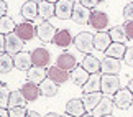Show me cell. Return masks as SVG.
<instances>
[{"label":"cell","instance_id":"1","mask_svg":"<svg viewBox=\"0 0 133 117\" xmlns=\"http://www.w3.org/2000/svg\"><path fill=\"white\" fill-rule=\"evenodd\" d=\"M74 46L84 54H90L94 51V33L89 32H81L77 36L74 38Z\"/></svg>","mask_w":133,"mask_h":117},{"label":"cell","instance_id":"2","mask_svg":"<svg viewBox=\"0 0 133 117\" xmlns=\"http://www.w3.org/2000/svg\"><path fill=\"white\" fill-rule=\"evenodd\" d=\"M122 88L120 79L117 74H102L100 79V91L104 96H114L117 91Z\"/></svg>","mask_w":133,"mask_h":117},{"label":"cell","instance_id":"3","mask_svg":"<svg viewBox=\"0 0 133 117\" xmlns=\"http://www.w3.org/2000/svg\"><path fill=\"white\" fill-rule=\"evenodd\" d=\"M23 40L18 36L17 33H8L5 35V53L12 54V56H15V54H18L20 51H23Z\"/></svg>","mask_w":133,"mask_h":117},{"label":"cell","instance_id":"4","mask_svg":"<svg viewBox=\"0 0 133 117\" xmlns=\"http://www.w3.org/2000/svg\"><path fill=\"white\" fill-rule=\"evenodd\" d=\"M114 104L118 109H122V110L131 107V104H133V94L128 91V88H120L114 94Z\"/></svg>","mask_w":133,"mask_h":117},{"label":"cell","instance_id":"5","mask_svg":"<svg viewBox=\"0 0 133 117\" xmlns=\"http://www.w3.org/2000/svg\"><path fill=\"white\" fill-rule=\"evenodd\" d=\"M56 32H58V30H56L49 22H46V20H43L41 23H38V25H36V36L41 40L43 43H49V41H53Z\"/></svg>","mask_w":133,"mask_h":117},{"label":"cell","instance_id":"6","mask_svg":"<svg viewBox=\"0 0 133 117\" xmlns=\"http://www.w3.org/2000/svg\"><path fill=\"white\" fill-rule=\"evenodd\" d=\"M90 8L87 7H84L81 2H74V8H72V22L74 23H77V25H85V23H89V20H90Z\"/></svg>","mask_w":133,"mask_h":117},{"label":"cell","instance_id":"7","mask_svg":"<svg viewBox=\"0 0 133 117\" xmlns=\"http://www.w3.org/2000/svg\"><path fill=\"white\" fill-rule=\"evenodd\" d=\"M89 25L92 28H95L97 32H105V28L109 27V15L105 12H100V10H94L90 13Z\"/></svg>","mask_w":133,"mask_h":117},{"label":"cell","instance_id":"8","mask_svg":"<svg viewBox=\"0 0 133 117\" xmlns=\"http://www.w3.org/2000/svg\"><path fill=\"white\" fill-rule=\"evenodd\" d=\"M114 96H104L102 101L95 106V109L92 110V115L94 117H102V115H107V114H112L114 110Z\"/></svg>","mask_w":133,"mask_h":117},{"label":"cell","instance_id":"9","mask_svg":"<svg viewBox=\"0 0 133 117\" xmlns=\"http://www.w3.org/2000/svg\"><path fill=\"white\" fill-rule=\"evenodd\" d=\"M56 8V17L61 20H69L72 17V8H74V2L72 0H58L54 3Z\"/></svg>","mask_w":133,"mask_h":117},{"label":"cell","instance_id":"10","mask_svg":"<svg viewBox=\"0 0 133 117\" xmlns=\"http://www.w3.org/2000/svg\"><path fill=\"white\" fill-rule=\"evenodd\" d=\"M31 61H33V66L46 68L51 63V53L46 48H36L31 51Z\"/></svg>","mask_w":133,"mask_h":117},{"label":"cell","instance_id":"11","mask_svg":"<svg viewBox=\"0 0 133 117\" xmlns=\"http://www.w3.org/2000/svg\"><path fill=\"white\" fill-rule=\"evenodd\" d=\"M15 33H17L23 41H30V40H33L36 36V27L33 25V22H23V23L17 25Z\"/></svg>","mask_w":133,"mask_h":117},{"label":"cell","instance_id":"12","mask_svg":"<svg viewBox=\"0 0 133 117\" xmlns=\"http://www.w3.org/2000/svg\"><path fill=\"white\" fill-rule=\"evenodd\" d=\"M120 68H122L120 59L107 56L100 61V73H104V74H118Z\"/></svg>","mask_w":133,"mask_h":117},{"label":"cell","instance_id":"13","mask_svg":"<svg viewBox=\"0 0 133 117\" xmlns=\"http://www.w3.org/2000/svg\"><path fill=\"white\" fill-rule=\"evenodd\" d=\"M46 78H48V69L39 68V66H31V68L28 69V73H26V79L30 83L38 84V86L41 84Z\"/></svg>","mask_w":133,"mask_h":117},{"label":"cell","instance_id":"14","mask_svg":"<svg viewBox=\"0 0 133 117\" xmlns=\"http://www.w3.org/2000/svg\"><path fill=\"white\" fill-rule=\"evenodd\" d=\"M48 78L54 81L56 84H64L69 79V71H66L59 66H49L48 68Z\"/></svg>","mask_w":133,"mask_h":117},{"label":"cell","instance_id":"15","mask_svg":"<svg viewBox=\"0 0 133 117\" xmlns=\"http://www.w3.org/2000/svg\"><path fill=\"white\" fill-rule=\"evenodd\" d=\"M22 17L26 20V22H33L36 20L39 15H38V2L35 0H28L22 5Z\"/></svg>","mask_w":133,"mask_h":117},{"label":"cell","instance_id":"16","mask_svg":"<svg viewBox=\"0 0 133 117\" xmlns=\"http://www.w3.org/2000/svg\"><path fill=\"white\" fill-rule=\"evenodd\" d=\"M72 41H74L72 33H71L69 30H66V28L58 30L56 35H54V40H53V43L56 45V46H59V48H68Z\"/></svg>","mask_w":133,"mask_h":117},{"label":"cell","instance_id":"17","mask_svg":"<svg viewBox=\"0 0 133 117\" xmlns=\"http://www.w3.org/2000/svg\"><path fill=\"white\" fill-rule=\"evenodd\" d=\"M13 64H15V68H17V69L28 71V69L33 66V61H31V53L20 51L18 54H15V56H13Z\"/></svg>","mask_w":133,"mask_h":117},{"label":"cell","instance_id":"18","mask_svg":"<svg viewBox=\"0 0 133 117\" xmlns=\"http://www.w3.org/2000/svg\"><path fill=\"white\" fill-rule=\"evenodd\" d=\"M112 40H110V35L109 32H97L94 33V50H97V51H104L110 46Z\"/></svg>","mask_w":133,"mask_h":117},{"label":"cell","instance_id":"19","mask_svg":"<svg viewBox=\"0 0 133 117\" xmlns=\"http://www.w3.org/2000/svg\"><path fill=\"white\" fill-rule=\"evenodd\" d=\"M102 97H104V94L100 93H87V94H84L82 96V104H84V107H85V112H92V110L95 109V106L102 101Z\"/></svg>","mask_w":133,"mask_h":117},{"label":"cell","instance_id":"20","mask_svg":"<svg viewBox=\"0 0 133 117\" xmlns=\"http://www.w3.org/2000/svg\"><path fill=\"white\" fill-rule=\"evenodd\" d=\"M56 66H59V68H63L66 71H72L74 68H77V59H76L74 54L71 53H63L58 56V61H56Z\"/></svg>","mask_w":133,"mask_h":117},{"label":"cell","instance_id":"21","mask_svg":"<svg viewBox=\"0 0 133 117\" xmlns=\"http://www.w3.org/2000/svg\"><path fill=\"white\" fill-rule=\"evenodd\" d=\"M100 79H102V74L100 73H94L89 76L87 83L82 86V93L87 94V93H99L100 91ZM102 93V91H100Z\"/></svg>","mask_w":133,"mask_h":117},{"label":"cell","instance_id":"22","mask_svg":"<svg viewBox=\"0 0 133 117\" xmlns=\"http://www.w3.org/2000/svg\"><path fill=\"white\" fill-rule=\"evenodd\" d=\"M20 91H22V94L25 96L26 101H36L39 96H41V93H39V86L30 83V81H26V83L20 88Z\"/></svg>","mask_w":133,"mask_h":117},{"label":"cell","instance_id":"23","mask_svg":"<svg viewBox=\"0 0 133 117\" xmlns=\"http://www.w3.org/2000/svg\"><path fill=\"white\" fill-rule=\"evenodd\" d=\"M89 73L87 71H85L82 66H77V68H74L72 71H71L69 73V78H71V81H72L74 84H77V86H81V88H82V86L87 83V79H89Z\"/></svg>","mask_w":133,"mask_h":117},{"label":"cell","instance_id":"24","mask_svg":"<svg viewBox=\"0 0 133 117\" xmlns=\"http://www.w3.org/2000/svg\"><path fill=\"white\" fill-rule=\"evenodd\" d=\"M66 112L74 115V117H81L82 114H85V107L82 104V99H69L66 104Z\"/></svg>","mask_w":133,"mask_h":117},{"label":"cell","instance_id":"25","mask_svg":"<svg viewBox=\"0 0 133 117\" xmlns=\"http://www.w3.org/2000/svg\"><path fill=\"white\" fill-rule=\"evenodd\" d=\"M81 66H82L89 74L100 73V59L95 58L94 54H85V58L82 59V64H81Z\"/></svg>","mask_w":133,"mask_h":117},{"label":"cell","instance_id":"26","mask_svg":"<svg viewBox=\"0 0 133 117\" xmlns=\"http://www.w3.org/2000/svg\"><path fill=\"white\" fill-rule=\"evenodd\" d=\"M59 91V84H56L54 81H51L49 78H46L41 84H39V93L44 97H53V96L58 94Z\"/></svg>","mask_w":133,"mask_h":117},{"label":"cell","instance_id":"27","mask_svg":"<svg viewBox=\"0 0 133 117\" xmlns=\"http://www.w3.org/2000/svg\"><path fill=\"white\" fill-rule=\"evenodd\" d=\"M125 51H127L125 43H110V46L105 50V54L115 59H122L125 56Z\"/></svg>","mask_w":133,"mask_h":117},{"label":"cell","instance_id":"28","mask_svg":"<svg viewBox=\"0 0 133 117\" xmlns=\"http://www.w3.org/2000/svg\"><path fill=\"white\" fill-rule=\"evenodd\" d=\"M38 15L44 20L51 18L53 15H56V8H54V3L51 2H46V0H41L38 2Z\"/></svg>","mask_w":133,"mask_h":117},{"label":"cell","instance_id":"29","mask_svg":"<svg viewBox=\"0 0 133 117\" xmlns=\"http://www.w3.org/2000/svg\"><path fill=\"white\" fill-rule=\"evenodd\" d=\"M28 101L25 99V96L22 94V91H12L10 93V99H8V109L12 107H25Z\"/></svg>","mask_w":133,"mask_h":117},{"label":"cell","instance_id":"30","mask_svg":"<svg viewBox=\"0 0 133 117\" xmlns=\"http://www.w3.org/2000/svg\"><path fill=\"white\" fill-rule=\"evenodd\" d=\"M109 35H110L112 43H125V40H128L127 35H125V28L122 27V25H117V27L110 28Z\"/></svg>","mask_w":133,"mask_h":117},{"label":"cell","instance_id":"31","mask_svg":"<svg viewBox=\"0 0 133 117\" xmlns=\"http://www.w3.org/2000/svg\"><path fill=\"white\" fill-rule=\"evenodd\" d=\"M15 68L13 64V56L8 53H2L0 54V74H7Z\"/></svg>","mask_w":133,"mask_h":117},{"label":"cell","instance_id":"32","mask_svg":"<svg viewBox=\"0 0 133 117\" xmlns=\"http://www.w3.org/2000/svg\"><path fill=\"white\" fill-rule=\"evenodd\" d=\"M15 30H17V23H15V20L12 17H2L0 18V33L3 35H8V33H13Z\"/></svg>","mask_w":133,"mask_h":117},{"label":"cell","instance_id":"33","mask_svg":"<svg viewBox=\"0 0 133 117\" xmlns=\"http://www.w3.org/2000/svg\"><path fill=\"white\" fill-rule=\"evenodd\" d=\"M10 93L7 84H0V107H8V99H10Z\"/></svg>","mask_w":133,"mask_h":117},{"label":"cell","instance_id":"34","mask_svg":"<svg viewBox=\"0 0 133 117\" xmlns=\"http://www.w3.org/2000/svg\"><path fill=\"white\" fill-rule=\"evenodd\" d=\"M26 112L28 110L25 107H12V109H8L10 117H26Z\"/></svg>","mask_w":133,"mask_h":117},{"label":"cell","instance_id":"35","mask_svg":"<svg viewBox=\"0 0 133 117\" xmlns=\"http://www.w3.org/2000/svg\"><path fill=\"white\" fill-rule=\"evenodd\" d=\"M123 17L127 22H133V2L127 3L125 8H123Z\"/></svg>","mask_w":133,"mask_h":117},{"label":"cell","instance_id":"36","mask_svg":"<svg viewBox=\"0 0 133 117\" xmlns=\"http://www.w3.org/2000/svg\"><path fill=\"white\" fill-rule=\"evenodd\" d=\"M107 0H81V3L84 5V7H87V8H95V7H99V5L102 3H105Z\"/></svg>","mask_w":133,"mask_h":117},{"label":"cell","instance_id":"37","mask_svg":"<svg viewBox=\"0 0 133 117\" xmlns=\"http://www.w3.org/2000/svg\"><path fill=\"white\" fill-rule=\"evenodd\" d=\"M123 61H125V64L133 66V46H128V48H127L125 56H123Z\"/></svg>","mask_w":133,"mask_h":117},{"label":"cell","instance_id":"38","mask_svg":"<svg viewBox=\"0 0 133 117\" xmlns=\"http://www.w3.org/2000/svg\"><path fill=\"white\" fill-rule=\"evenodd\" d=\"M123 28H125L127 38H128V40H133V22H127V23L123 25Z\"/></svg>","mask_w":133,"mask_h":117},{"label":"cell","instance_id":"39","mask_svg":"<svg viewBox=\"0 0 133 117\" xmlns=\"http://www.w3.org/2000/svg\"><path fill=\"white\" fill-rule=\"evenodd\" d=\"M7 10H8V5H7V2H5V0H0V18L7 15Z\"/></svg>","mask_w":133,"mask_h":117},{"label":"cell","instance_id":"40","mask_svg":"<svg viewBox=\"0 0 133 117\" xmlns=\"http://www.w3.org/2000/svg\"><path fill=\"white\" fill-rule=\"evenodd\" d=\"M5 53V35L0 33V54Z\"/></svg>","mask_w":133,"mask_h":117},{"label":"cell","instance_id":"41","mask_svg":"<svg viewBox=\"0 0 133 117\" xmlns=\"http://www.w3.org/2000/svg\"><path fill=\"white\" fill-rule=\"evenodd\" d=\"M0 117H10V114H8V109H5V107H0Z\"/></svg>","mask_w":133,"mask_h":117},{"label":"cell","instance_id":"42","mask_svg":"<svg viewBox=\"0 0 133 117\" xmlns=\"http://www.w3.org/2000/svg\"><path fill=\"white\" fill-rule=\"evenodd\" d=\"M26 117H41V115H39L36 110H28V112H26Z\"/></svg>","mask_w":133,"mask_h":117},{"label":"cell","instance_id":"43","mask_svg":"<svg viewBox=\"0 0 133 117\" xmlns=\"http://www.w3.org/2000/svg\"><path fill=\"white\" fill-rule=\"evenodd\" d=\"M44 117H61V114H58V112H48Z\"/></svg>","mask_w":133,"mask_h":117},{"label":"cell","instance_id":"44","mask_svg":"<svg viewBox=\"0 0 133 117\" xmlns=\"http://www.w3.org/2000/svg\"><path fill=\"white\" fill-rule=\"evenodd\" d=\"M127 88H128V91L133 94V79H130V81H128V86H127Z\"/></svg>","mask_w":133,"mask_h":117},{"label":"cell","instance_id":"45","mask_svg":"<svg viewBox=\"0 0 133 117\" xmlns=\"http://www.w3.org/2000/svg\"><path fill=\"white\" fill-rule=\"evenodd\" d=\"M81 117H94V115H92V114H89V112H85V114H82Z\"/></svg>","mask_w":133,"mask_h":117},{"label":"cell","instance_id":"46","mask_svg":"<svg viewBox=\"0 0 133 117\" xmlns=\"http://www.w3.org/2000/svg\"><path fill=\"white\" fill-rule=\"evenodd\" d=\"M61 117H74V115H71V114H64V115H61Z\"/></svg>","mask_w":133,"mask_h":117},{"label":"cell","instance_id":"47","mask_svg":"<svg viewBox=\"0 0 133 117\" xmlns=\"http://www.w3.org/2000/svg\"><path fill=\"white\" fill-rule=\"evenodd\" d=\"M46 2H51V3H56V2H58V0H46Z\"/></svg>","mask_w":133,"mask_h":117},{"label":"cell","instance_id":"48","mask_svg":"<svg viewBox=\"0 0 133 117\" xmlns=\"http://www.w3.org/2000/svg\"><path fill=\"white\" fill-rule=\"evenodd\" d=\"M102 117H114V115H112V114H107V115H102Z\"/></svg>","mask_w":133,"mask_h":117},{"label":"cell","instance_id":"49","mask_svg":"<svg viewBox=\"0 0 133 117\" xmlns=\"http://www.w3.org/2000/svg\"><path fill=\"white\" fill-rule=\"evenodd\" d=\"M0 84H2V83H0Z\"/></svg>","mask_w":133,"mask_h":117}]
</instances>
